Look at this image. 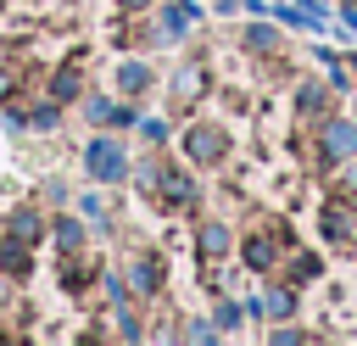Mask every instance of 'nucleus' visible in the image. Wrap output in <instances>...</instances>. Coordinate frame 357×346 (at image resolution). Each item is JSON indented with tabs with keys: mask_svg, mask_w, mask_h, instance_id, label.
<instances>
[{
	"mask_svg": "<svg viewBox=\"0 0 357 346\" xmlns=\"http://www.w3.org/2000/svg\"><path fill=\"white\" fill-rule=\"evenodd\" d=\"M84 167H89V179L95 184H123L128 179V151H123V140H89L84 145Z\"/></svg>",
	"mask_w": 357,
	"mask_h": 346,
	"instance_id": "1",
	"label": "nucleus"
},
{
	"mask_svg": "<svg viewBox=\"0 0 357 346\" xmlns=\"http://www.w3.org/2000/svg\"><path fill=\"white\" fill-rule=\"evenodd\" d=\"M318 229H324V240H335V246H346L351 240V229H357V195H329L324 201V212H318Z\"/></svg>",
	"mask_w": 357,
	"mask_h": 346,
	"instance_id": "2",
	"label": "nucleus"
},
{
	"mask_svg": "<svg viewBox=\"0 0 357 346\" xmlns=\"http://www.w3.org/2000/svg\"><path fill=\"white\" fill-rule=\"evenodd\" d=\"M184 156H190V162H201V167L223 162V156H229V140H223V128H212V123H195V128L184 134Z\"/></svg>",
	"mask_w": 357,
	"mask_h": 346,
	"instance_id": "3",
	"label": "nucleus"
},
{
	"mask_svg": "<svg viewBox=\"0 0 357 346\" xmlns=\"http://www.w3.org/2000/svg\"><path fill=\"white\" fill-rule=\"evenodd\" d=\"M318 156H324V162L357 156V123H351V117H329V123H324V140H318Z\"/></svg>",
	"mask_w": 357,
	"mask_h": 346,
	"instance_id": "4",
	"label": "nucleus"
},
{
	"mask_svg": "<svg viewBox=\"0 0 357 346\" xmlns=\"http://www.w3.org/2000/svg\"><path fill=\"white\" fill-rule=\"evenodd\" d=\"M229 246H234V234H229L223 223H201V229H195V251H201V268H218V262L229 257Z\"/></svg>",
	"mask_w": 357,
	"mask_h": 346,
	"instance_id": "5",
	"label": "nucleus"
},
{
	"mask_svg": "<svg viewBox=\"0 0 357 346\" xmlns=\"http://www.w3.org/2000/svg\"><path fill=\"white\" fill-rule=\"evenodd\" d=\"M273 262H279V234L251 229V234H245V268H251V273H268Z\"/></svg>",
	"mask_w": 357,
	"mask_h": 346,
	"instance_id": "6",
	"label": "nucleus"
},
{
	"mask_svg": "<svg viewBox=\"0 0 357 346\" xmlns=\"http://www.w3.org/2000/svg\"><path fill=\"white\" fill-rule=\"evenodd\" d=\"M156 179H162L156 195H162L167 206H190V201H195V179H190V173H178V167H156Z\"/></svg>",
	"mask_w": 357,
	"mask_h": 346,
	"instance_id": "7",
	"label": "nucleus"
},
{
	"mask_svg": "<svg viewBox=\"0 0 357 346\" xmlns=\"http://www.w3.org/2000/svg\"><path fill=\"white\" fill-rule=\"evenodd\" d=\"M78 95H84V56H73V61L50 78V100H61V106H67V100H78Z\"/></svg>",
	"mask_w": 357,
	"mask_h": 346,
	"instance_id": "8",
	"label": "nucleus"
},
{
	"mask_svg": "<svg viewBox=\"0 0 357 346\" xmlns=\"http://www.w3.org/2000/svg\"><path fill=\"white\" fill-rule=\"evenodd\" d=\"M6 234H11V240H22V246H39V234H45L39 206H17V212L6 218Z\"/></svg>",
	"mask_w": 357,
	"mask_h": 346,
	"instance_id": "9",
	"label": "nucleus"
},
{
	"mask_svg": "<svg viewBox=\"0 0 357 346\" xmlns=\"http://www.w3.org/2000/svg\"><path fill=\"white\" fill-rule=\"evenodd\" d=\"M128 285H134L139 296H156V290H162V262H156L151 251H139V257L128 262Z\"/></svg>",
	"mask_w": 357,
	"mask_h": 346,
	"instance_id": "10",
	"label": "nucleus"
},
{
	"mask_svg": "<svg viewBox=\"0 0 357 346\" xmlns=\"http://www.w3.org/2000/svg\"><path fill=\"white\" fill-rule=\"evenodd\" d=\"M195 17H201L195 0H173V6H162V33H167V39H173V33H190Z\"/></svg>",
	"mask_w": 357,
	"mask_h": 346,
	"instance_id": "11",
	"label": "nucleus"
},
{
	"mask_svg": "<svg viewBox=\"0 0 357 346\" xmlns=\"http://www.w3.org/2000/svg\"><path fill=\"white\" fill-rule=\"evenodd\" d=\"M206 89V67L201 61H184L178 73H173V100H195Z\"/></svg>",
	"mask_w": 357,
	"mask_h": 346,
	"instance_id": "12",
	"label": "nucleus"
},
{
	"mask_svg": "<svg viewBox=\"0 0 357 346\" xmlns=\"http://www.w3.org/2000/svg\"><path fill=\"white\" fill-rule=\"evenodd\" d=\"M0 273H6V279H22V273H28V246L11 240V234L0 240Z\"/></svg>",
	"mask_w": 357,
	"mask_h": 346,
	"instance_id": "13",
	"label": "nucleus"
},
{
	"mask_svg": "<svg viewBox=\"0 0 357 346\" xmlns=\"http://www.w3.org/2000/svg\"><path fill=\"white\" fill-rule=\"evenodd\" d=\"M117 89H123V95H145V89H151V67H145V61H123V67H117Z\"/></svg>",
	"mask_w": 357,
	"mask_h": 346,
	"instance_id": "14",
	"label": "nucleus"
},
{
	"mask_svg": "<svg viewBox=\"0 0 357 346\" xmlns=\"http://www.w3.org/2000/svg\"><path fill=\"white\" fill-rule=\"evenodd\" d=\"M296 112H301V117H324V112H329V89H324V84H301V89H296Z\"/></svg>",
	"mask_w": 357,
	"mask_h": 346,
	"instance_id": "15",
	"label": "nucleus"
},
{
	"mask_svg": "<svg viewBox=\"0 0 357 346\" xmlns=\"http://www.w3.org/2000/svg\"><path fill=\"white\" fill-rule=\"evenodd\" d=\"M262 313H268V318H290V313H296V285H268Z\"/></svg>",
	"mask_w": 357,
	"mask_h": 346,
	"instance_id": "16",
	"label": "nucleus"
},
{
	"mask_svg": "<svg viewBox=\"0 0 357 346\" xmlns=\"http://www.w3.org/2000/svg\"><path fill=\"white\" fill-rule=\"evenodd\" d=\"M56 246H61V257H78L84 251V223L78 218H56Z\"/></svg>",
	"mask_w": 357,
	"mask_h": 346,
	"instance_id": "17",
	"label": "nucleus"
},
{
	"mask_svg": "<svg viewBox=\"0 0 357 346\" xmlns=\"http://www.w3.org/2000/svg\"><path fill=\"white\" fill-rule=\"evenodd\" d=\"M245 50L268 56V50H279V33H273V28H262V22H251V28H245Z\"/></svg>",
	"mask_w": 357,
	"mask_h": 346,
	"instance_id": "18",
	"label": "nucleus"
},
{
	"mask_svg": "<svg viewBox=\"0 0 357 346\" xmlns=\"http://www.w3.org/2000/svg\"><path fill=\"white\" fill-rule=\"evenodd\" d=\"M318 273H324V262H318V257H296V262H290V273H284V279H290V285H296V290H301V285H312V279H318Z\"/></svg>",
	"mask_w": 357,
	"mask_h": 346,
	"instance_id": "19",
	"label": "nucleus"
},
{
	"mask_svg": "<svg viewBox=\"0 0 357 346\" xmlns=\"http://www.w3.org/2000/svg\"><path fill=\"white\" fill-rule=\"evenodd\" d=\"M100 290L112 296V307H128V273H112V268H106V273H100Z\"/></svg>",
	"mask_w": 357,
	"mask_h": 346,
	"instance_id": "20",
	"label": "nucleus"
},
{
	"mask_svg": "<svg viewBox=\"0 0 357 346\" xmlns=\"http://www.w3.org/2000/svg\"><path fill=\"white\" fill-rule=\"evenodd\" d=\"M240 324H245V313L234 301H218V329H240Z\"/></svg>",
	"mask_w": 357,
	"mask_h": 346,
	"instance_id": "21",
	"label": "nucleus"
},
{
	"mask_svg": "<svg viewBox=\"0 0 357 346\" xmlns=\"http://www.w3.org/2000/svg\"><path fill=\"white\" fill-rule=\"evenodd\" d=\"M78 206H84V218H95V223H100V229H106V223H112V218H106V206H100V201H95V195H84V201H78Z\"/></svg>",
	"mask_w": 357,
	"mask_h": 346,
	"instance_id": "22",
	"label": "nucleus"
},
{
	"mask_svg": "<svg viewBox=\"0 0 357 346\" xmlns=\"http://www.w3.org/2000/svg\"><path fill=\"white\" fill-rule=\"evenodd\" d=\"M112 112H117L112 100H89V117H95V123H112Z\"/></svg>",
	"mask_w": 357,
	"mask_h": 346,
	"instance_id": "23",
	"label": "nucleus"
},
{
	"mask_svg": "<svg viewBox=\"0 0 357 346\" xmlns=\"http://www.w3.org/2000/svg\"><path fill=\"white\" fill-rule=\"evenodd\" d=\"M17 95V78H11V67H0V106Z\"/></svg>",
	"mask_w": 357,
	"mask_h": 346,
	"instance_id": "24",
	"label": "nucleus"
},
{
	"mask_svg": "<svg viewBox=\"0 0 357 346\" xmlns=\"http://www.w3.org/2000/svg\"><path fill=\"white\" fill-rule=\"evenodd\" d=\"M184 335H190V340H212V335H218V324H190Z\"/></svg>",
	"mask_w": 357,
	"mask_h": 346,
	"instance_id": "25",
	"label": "nucleus"
},
{
	"mask_svg": "<svg viewBox=\"0 0 357 346\" xmlns=\"http://www.w3.org/2000/svg\"><path fill=\"white\" fill-rule=\"evenodd\" d=\"M117 6H123L128 17H139V11H151V0H117Z\"/></svg>",
	"mask_w": 357,
	"mask_h": 346,
	"instance_id": "26",
	"label": "nucleus"
},
{
	"mask_svg": "<svg viewBox=\"0 0 357 346\" xmlns=\"http://www.w3.org/2000/svg\"><path fill=\"white\" fill-rule=\"evenodd\" d=\"M340 190H346V195H357V167H351V173L340 179Z\"/></svg>",
	"mask_w": 357,
	"mask_h": 346,
	"instance_id": "27",
	"label": "nucleus"
},
{
	"mask_svg": "<svg viewBox=\"0 0 357 346\" xmlns=\"http://www.w3.org/2000/svg\"><path fill=\"white\" fill-rule=\"evenodd\" d=\"M346 28H351V33H357V6H346Z\"/></svg>",
	"mask_w": 357,
	"mask_h": 346,
	"instance_id": "28",
	"label": "nucleus"
},
{
	"mask_svg": "<svg viewBox=\"0 0 357 346\" xmlns=\"http://www.w3.org/2000/svg\"><path fill=\"white\" fill-rule=\"evenodd\" d=\"M340 6H357V0H340Z\"/></svg>",
	"mask_w": 357,
	"mask_h": 346,
	"instance_id": "29",
	"label": "nucleus"
},
{
	"mask_svg": "<svg viewBox=\"0 0 357 346\" xmlns=\"http://www.w3.org/2000/svg\"><path fill=\"white\" fill-rule=\"evenodd\" d=\"M0 6H6V0H0Z\"/></svg>",
	"mask_w": 357,
	"mask_h": 346,
	"instance_id": "30",
	"label": "nucleus"
}]
</instances>
